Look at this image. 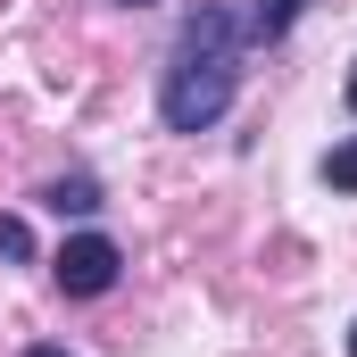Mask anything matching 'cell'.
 <instances>
[{"mask_svg": "<svg viewBox=\"0 0 357 357\" xmlns=\"http://www.w3.org/2000/svg\"><path fill=\"white\" fill-rule=\"evenodd\" d=\"M341 100H349V108H357V67H349V84H341Z\"/></svg>", "mask_w": 357, "mask_h": 357, "instance_id": "7", "label": "cell"}, {"mask_svg": "<svg viewBox=\"0 0 357 357\" xmlns=\"http://www.w3.org/2000/svg\"><path fill=\"white\" fill-rule=\"evenodd\" d=\"M125 8H150V0H125Z\"/></svg>", "mask_w": 357, "mask_h": 357, "instance_id": "10", "label": "cell"}, {"mask_svg": "<svg viewBox=\"0 0 357 357\" xmlns=\"http://www.w3.org/2000/svg\"><path fill=\"white\" fill-rule=\"evenodd\" d=\"M42 199H50L59 216H91V208H100V183H91V175H59Z\"/></svg>", "mask_w": 357, "mask_h": 357, "instance_id": "3", "label": "cell"}, {"mask_svg": "<svg viewBox=\"0 0 357 357\" xmlns=\"http://www.w3.org/2000/svg\"><path fill=\"white\" fill-rule=\"evenodd\" d=\"M33 357H67V349H33Z\"/></svg>", "mask_w": 357, "mask_h": 357, "instance_id": "8", "label": "cell"}, {"mask_svg": "<svg viewBox=\"0 0 357 357\" xmlns=\"http://www.w3.org/2000/svg\"><path fill=\"white\" fill-rule=\"evenodd\" d=\"M349 357H357V324H349Z\"/></svg>", "mask_w": 357, "mask_h": 357, "instance_id": "9", "label": "cell"}, {"mask_svg": "<svg viewBox=\"0 0 357 357\" xmlns=\"http://www.w3.org/2000/svg\"><path fill=\"white\" fill-rule=\"evenodd\" d=\"M299 8H307V0H258V17H250V42H282Z\"/></svg>", "mask_w": 357, "mask_h": 357, "instance_id": "4", "label": "cell"}, {"mask_svg": "<svg viewBox=\"0 0 357 357\" xmlns=\"http://www.w3.org/2000/svg\"><path fill=\"white\" fill-rule=\"evenodd\" d=\"M324 183H333V191H357V142H341V150L324 158Z\"/></svg>", "mask_w": 357, "mask_h": 357, "instance_id": "5", "label": "cell"}, {"mask_svg": "<svg viewBox=\"0 0 357 357\" xmlns=\"http://www.w3.org/2000/svg\"><path fill=\"white\" fill-rule=\"evenodd\" d=\"M116 241L108 233H75V241H59V258H50V274H59V291L67 299H100L108 282H116Z\"/></svg>", "mask_w": 357, "mask_h": 357, "instance_id": "2", "label": "cell"}, {"mask_svg": "<svg viewBox=\"0 0 357 357\" xmlns=\"http://www.w3.org/2000/svg\"><path fill=\"white\" fill-rule=\"evenodd\" d=\"M25 250H33V241H25V225H17V216H0V258H25Z\"/></svg>", "mask_w": 357, "mask_h": 357, "instance_id": "6", "label": "cell"}, {"mask_svg": "<svg viewBox=\"0 0 357 357\" xmlns=\"http://www.w3.org/2000/svg\"><path fill=\"white\" fill-rule=\"evenodd\" d=\"M241 42H250V25L233 8L183 17L175 50H167V75H158V116L175 133H208L233 108V91H241Z\"/></svg>", "mask_w": 357, "mask_h": 357, "instance_id": "1", "label": "cell"}]
</instances>
